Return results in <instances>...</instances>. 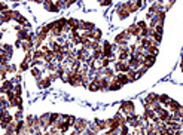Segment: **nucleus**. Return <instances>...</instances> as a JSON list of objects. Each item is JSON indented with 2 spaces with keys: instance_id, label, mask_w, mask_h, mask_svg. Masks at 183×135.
<instances>
[{
  "instance_id": "1",
  "label": "nucleus",
  "mask_w": 183,
  "mask_h": 135,
  "mask_svg": "<svg viewBox=\"0 0 183 135\" xmlns=\"http://www.w3.org/2000/svg\"><path fill=\"white\" fill-rule=\"evenodd\" d=\"M131 39V34L128 33L127 30L115 36V45H128V40Z\"/></svg>"
},
{
  "instance_id": "33",
  "label": "nucleus",
  "mask_w": 183,
  "mask_h": 135,
  "mask_svg": "<svg viewBox=\"0 0 183 135\" xmlns=\"http://www.w3.org/2000/svg\"><path fill=\"white\" fill-rule=\"evenodd\" d=\"M14 119H15L17 122H19V120H23V110H18L17 113L14 114Z\"/></svg>"
},
{
  "instance_id": "12",
  "label": "nucleus",
  "mask_w": 183,
  "mask_h": 135,
  "mask_svg": "<svg viewBox=\"0 0 183 135\" xmlns=\"http://www.w3.org/2000/svg\"><path fill=\"white\" fill-rule=\"evenodd\" d=\"M155 59H156V57H153V55H150V54H148V55H144V67L148 68H152V66L155 64Z\"/></svg>"
},
{
  "instance_id": "23",
  "label": "nucleus",
  "mask_w": 183,
  "mask_h": 135,
  "mask_svg": "<svg viewBox=\"0 0 183 135\" xmlns=\"http://www.w3.org/2000/svg\"><path fill=\"white\" fill-rule=\"evenodd\" d=\"M91 57H92V59H101L103 58V51H101V48L95 49V51H92Z\"/></svg>"
},
{
  "instance_id": "24",
  "label": "nucleus",
  "mask_w": 183,
  "mask_h": 135,
  "mask_svg": "<svg viewBox=\"0 0 183 135\" xmlns=\"http://www.w3.org/2000/svg\"><path fill=\"white\" fill-rule=\"evenodd\" d=\"M2 88L5 89V92H8V91H12V88H14V85H12V82L10 80H3V85H2Z\"/></svg>"
},
{
  "instance_id": "3",
  "label": "nucleus",
  "mask_w": 183,
  "mask_h": 135,
  "mask_svg": "<svg viewBox=\"0 0 183 135\" xmlns=\"http://www.w3.org/2000/svg\"><path fill=\"white\" fill-rule=\"evenodd\" d=\"M121 111H124L127 116L130 114H134L135 113V107H134V102L133 101H124L121 104Z\"/></svg>"
},
{
  "instance_id": "7",
  "label": "nucleus",
  "mask_w": 183,
  "mask_h": 135,
  "mask_svg": "<svg viewBox=\"0 0 183 135\" xmlns=\"http://www.w3.org/2000/svg\"><path fill=\"white\" fill-rule=\"evenodd\" d=\"M81 30L82 31H92V30H95V24L92 21H81Z\"/></svg>"
},
{
  "instance_id": "30",
  "label": "nucleus",
  "mask_w": 183,
  "mask_h": 135,
  "mask_svg": "<svg viewBox=\"0 0 183 135\" xmlns=\"http://www.w3.org/2000/svg\"><path fill=\"white\" fill-rule=\"evenodd\" d=\"M128 134H130L128 125H122V126H119V135H128Z\"/></svg>"
},
{
  "instance_id": "34",
  "label": "nucleus",
  "mask_w": 183,
  "mask_h": 135,
  "mask_svg": "<svg viewBox=\"0 0 183 135\" xmlns=\"http://www.w3.org/2000/svg\"><path fill=\"white\" fill-rule=\"evenodd\" d=\"M27 68H28V61H23V62L19 64V70H21V71H25Z\"/></svg>"
},
{
  "instance_id": "5",
  "label": "nucleus",
  "mask_w": 183,
  "mask_h": 135,
  "mask_svg": "<svg viewBox=\"0 0 183 135\" xmlns=\"http://www.w3.org/2000/svg\"><path fill=\"white\" fill-rule=\"evenodd\" d=\"M88 123H89V122H88L86 119H76L73 128H75V131H77V132H81V134H82L83 131L88 128Z\"/></svg>"
},
{
  "instance_id": "6",
  "label": "nucleus",
  "mask_w": 183,
  "mask_h": 135,
  "mask_svg": "<svg viewBox=\"0 0 183 135\" xmlns=\"http://www.w3.org/2000/svg\"><path fill=\"white\" fill-rule=\"evenodd\" d=\"M115 70H116L118 73H127L130 70L128 61H116L115 62Z\"/></svg>"
},
{
  "instance_id": "17",
  "label": "nucleus",
  "mask_w": 183,
  "mask_h": 135,
  "mask_svg": "<svg viewBox=\"0 0 183 135\" xmlns=\"http://www.w3.org/2000/svg\"><path fill=\"white\" fill-rule=\"evenodd\" d=\"M0 49H2V51H5L6 54H9L10 57L14 55V46H12V45H9V43H2Z\"/></svg>"
},
{
  "instance_id": "28",
  "label": "nucleus",
  "mask_w": 183,
  "mask_h": 135,
  "mask_svg": "<svg viewBox=\"0 0 183 135\" xmlns=\"http://www.w3.org/2000/svg\"><path fill=\"white\" fill-rule=\"evenodd\" d=\"M33 59H45V52L43 51H34Z\"/></svg>"
},
{
  "instance_id": "14",
  "label": "nucleus",
  "mask_w": 183,
  "mask_h": 135,
  "mask_svg": "<svg viewBox=\"0 0 183 135\" xmlns=\"http://www.w3.org/2000/svg\"><path fill=\"white\" fill-rule=\"evenodd\" d=\"M127 31H128V33L131 34V37H137V36H140V28H139V27H137V24H131V26L128 27V28H127Z\"/></svg>"
},
{
  "instance_id": "40",
  "label": "nucleus",
  "mask_w": 183,
  "mask_h": 135,
  "mask_svg": "<svg viewBox=\"0 0 183 135\" xmlns=\"http://www.w3.org/2000/svg\"><path fill=\"white\" fill-rule=\"evenodd\" d=\"M21 43H23V40H21V39H17V42H15V48H21Z\"/></svg>"
},
{
  "instance_id": "21",
  "label": "nucleus",
  "mask_w": 183,
  "mask_h": 135,
  "mask_svg": "<svg viewBox=\"0 0 183 135\" xmlns=\"http://www.w3.org/2000/svg\"><path fill=\"white\" fill-rule=\"evenodd\" d=\"M94 122L97 123V126L100 128V131H107V120H101V119H95Z\"/></svg>"
},
{
  "instance_id": "22",
  "label": "nucleus",
  "mask_w": 183,
  "mask_h": 135,
  "mask_svg": "<svg viewBox=\"0 0 183 135\" xmlns=\"http://www.w3.org/2000/svg\"><path fill=\"white\" fill-rule=\"evenodd\" d=\"M144 116L148 117V120H153V119L156 117V113H155L152 109H146L144 110Z\"/></svg>"
},
{
  "instance_id": "27",
  "label": "nucleus",
  "mask_w": 183,
  "mask_h": 135,
  "mask_svg": "<svg viewBox=\"0 0 183 135\" xmlns=\"http://www.w3.org/2000/svg\"><path fill=\"white\" fill-rule=\"evenodd\" d=\"M170 100H171V98H170V97H168V95H167V93H161V95H159V104H167V102L170 101Z\"/></svg>"
},
{
  "instance_id": "36",
  "label": "nucleus",
  "mask_w": 183,
  "mask_h": 135,
  "mask_svg": "<svg viewBox=\"0 0 183 135\" xmlns=\"http://www.w3.org/2000/svg\"><path fill=\"white\" fill-rule=\"evenodd\" d=\"M100 5H101V6H106V8H107V6L112 5V0H100Z\"/></svg>"
},
{
  "instance_id": "4",
  "label": "nucleus",
  "mask_w": 183,
  "mask_h": 135,
  "mask_svg": "<svg viewBox=\"0 0 183 135\" xmlns=\"http://www.w3.org/2000/svg\"><path fill=\"white\" fill-rule=\"evenodd\" d=\"M25 123H27L30 128H33L34 131H39V129H40V125H39V117H37V116L28 114L27 119H25Z\"/></svg>"
},
{
  "instance_id": "39",
  "label": "nucleus",
  "mask_w": 183,
  "mask_h": 135,
  "mask_svg": "<svg viewBox=\"0 0 183 135\" xmlns=\"http://www.w3.org/2000/svg\"><path fill=\"white\" fill-rule=\"evenodd\" d=\"M8 8V5H5V3H0V12H3V10H6Z\"/></svg>"
},
{
  "instance_id": "26",
  "label": "nucleus",
  "mask_w": 183,
  "mask_h": 135,
  "mask_svg": "<svg viewBox=\"0 0 183 135\" xmlns=\"http://www.w3.org/2000/svg\"><path fill=\"white\" fill-rule=\"evenodd\" d=\"M101 30H98V28H95L94 30V36H92V40H95V42H100L101 40Z\"/></svg>"
},
{
  "instance_id": "38",
  "label": "nucleus",
  "mask_w": 183,
  "mask_h": 135,
  "mask_svg": "<svg viewBox=\"0 0 183 135\" xmlns=\"http://www.w3.org/2000/svg\"><path fill=\"white\" fill-rule=\"evenodd\" d=\"M49 79H51V80H57V79H60V77H58V74L54 71V73H51V74H49Z\"/></svg>"
},
{
  "instance_id": "45",
  "label": "nucleus",
  "mask_w": 183,
  "mask_h": 135,
  "mask_svg": "<svg viewBox=\"0 0 183 135\" xmlns=\"http://www.w3.org/2000/svg\"><path fill=\"white\" fill-rule=\"evenodd\" d=\"M9 2H18V0H9Z\"/></svg>"
},
{
  "instance_id": "8",
  "label": "nucleus",
  "mask_w": 183,
  "mask_h": 135,
  "mask_svg": "<svg viewBox=\"0 0 183 135\" xmlns=\"http://www.w3.org/2000/svg\"><path fill=\"white\" fill-rule=\"evenodd\" d=\"M116 14H118V17H119V19H127V18H128V15H130V12H128V10L124 8V5H122V3L118 6Z\"/></svg>"
},
{
  "instance_id": "46",
  "label": "nucleus",
  "mask_w": 183,
  "mask_h": 135,
  "mask_svg": "<svg viewBox=\"0 0 183 135\" xmlns=\"http://www.w3.org/2000/svg\"><path fill=\"white\" fill-rule=\"evenodd\" d=\"M128 135H135V134H128Z\"/></svg>"
},
{
  "instance_id": "20",
  "label": "nucleus",
  "mask_w": 183,
  "mask_h": 135,
  "mask_svg": "<svg viewBox=\"0 0 183 135\" xmlns=\"http://www.w3.org/2000/svg\"><path fill=\"white\" fill-rule=\"evenodd\" d=\"M167 105H168V109H170V111H171V113H174L176 110L180 107V104L176 101V100H170V101L167 102Z\"/></svg>"
},
{
  "instance_id": "10",
  "label": "nucleus",
  "mask_w": 183,
  "mask_h": 135,
  "mask_svg": "<svg viewBox=\"0 0 183 135\" xmlns=\"http://www.w3.org/2000/svg\"><path fill=\"white\" fill-rule=\"evenodd\" d=\"M36 82H37V86H39L40 89H46V88H49V85H51V82H52V80H51L49 77H45V79L42 77V79L36 80Z\"/></svg>"
},
{
  "instance_id": "41",
  "label": "nucleus",
  "mask_w": 183,
  "mask_h": 135,
  "mask_svg": "<svg viewBox=\"0 0 183 135\" xmlns=\"http://www.w3.org/2000/svg\"><path fill=\"white\" fill-rule=\"evenodd\" d=\"M69 135H81V132H77V131H73V132H70Z\"/></svg>"
},
{
  "instance_id": "18",
  "label": "nucleus",
  "mask_w": 183,
  "mask_h": 135,
  "mask_svg": "<svg viewBox=\"0 0 183 135\" xmlns=\"http://www.w3.org/2000/svg\"><path fill=\"white\" fill-rule=\"evenodd\" d=\"M115 79H116V80H118V82H119L121 85H122V86L130 82V80H128V77H127V73H119V74H118Z\"/></svg>"
},
{
  "instance_id": "31",
  "label": "nucleus",
  "mask_w": 183,
  "mask_h": 135,
  "mask_svg": "<svg viewBox=\"0 0 183 135\" xmlns=\"http://www.w3.org/2000/svg\"><path fill=\"white\" fill-rule=\"evenodd\" d=\"M66 122L69 123V126H70V128H73V125H75V122H76V117H75V116H67Z\"/></svg>"
},
{
  "instance_id": "11",
  "label": "nucleus",
  "mask_w": 183,
  "mask_h": 135,
  "mask_svg": "<svg viewBox=\"0 0 183 135\" xmlns=\"http://www.w3.org/2000/svg\"><path fill=\"white\" fill-rule=\"evenodd\" d=\"M67 26L70 27V30H81V21L70 18V19H67Z\"/></svg>"
},
{
  "instance_id": "9",
  "label": "nucleus",
  "mask_w": 183,
  "mask_h": 135,
  "mask_svg": "<svg viewBox=\"0 0 183 135\" xmlns=\"http://www.w3.org/2000/svg\"><path fill=\"white\" fill-rule=\"evenodd\" d=\"M121 88H122V85L119 83L116 79L113 77V79L110 80V83H109V89H107V91H110V92H116V91H119Z\"/></svg>"
},
{
  "instance_id": "43",
  "label": "nucleus",
  "mask_w": 183,
  "mask_h": 135,
  "mask_svg": "<svg viewBox=\"0 0 183 135\" xmlns=\"http://www.w3.org/2000/svg\"><path fill=\"white\" fill-rule=\"evenodd\" d=\"M150 2H153V3H162L164 0H150Z\"/></svg>"
},
{
  "instance_id": "29",
  "label": "nucleus",
  "mask_w": 183,
  "mask_h": 135,
  "mask_svg": "<svg viewBox=\"0 0 183 135\" xmlns=\"http://www.w3.org/2000/svg\"><path fill=\"white\" fill-rule=\"evenodd\" d=\"M5 70H6V73H15L18 70V67L15 64H8V66H5Z\"/></svg>"
},
{
  "instance_id": "37",
  "label": "nucleus",
  "mask_w": 183,
  "mask_h": 135,
  "mask_svg": "<svg viewBox=\"0 0 183 135\" xmlns=\"http://www.w3.org/2000/svg\"><path fill=\"white\" fill-rule=\"evenodd\" d=\"M153 30H155V33L164 34V33H162V31H164V26H156V27H155V28H153Z\"/></svg>"
},
{
  "instance_id": "13",
  "label": "nucleus",
  "mask_w": 183,
  "mask_h": 135,
  "mask_svg": "<svg viewBox=\"0 0 183 135\" xmlns=\"http://www.w3.org/2000/svg\"><path fill=\"white\" fill-rule=\"evenodd\" d=\"M109 83H110V80L106 79V77H101V79H98V86H100L101 92H106V91H107V89H109Z\"/></svg>"
},
{
  "instance_id": "32",
  "label": "nucleus",
  "mask_w": 183,
  "mask_h": 135,
  "mask_svg": "<svg viewBox=\"0 0 183 135\" xmlns=\"http://www.w3.org/2000/svg\"><path fill=\"white\" fill-rule=\"evenodd\" d=\"M152 39L155 40V43L158 45V43H161V40H162V34L159 33H153V36H152Z\"/></svg>"
},
{
  "instance_id": "19",
  "label": "nucleus",
  "mask_w": 183,
  "mask_h": 135,
  "mask_svg": "<svg viewBox=\"0 0 183 135\" xmlns=\"http://www.w3.org/2000/svg\"><path fill=\"white\" fill-rule=\"evenodd\" d=\"M113 74H115V71H113V68H109V67H106V68H103V76L106 77V79H109V80H112L113 79Z\"/></svg>"
},
{
  "instance_id": "15",
  "label": "nucleus",
  "mask_w": 183,
  "mask_h": 135,
  "mask_svg": "<svg viewBox=\"0 0 183 135\" xmlns=\"http://www.w3.org/2000/svg\"><path fill=\"white\" fill-rule=\"evenodd\" d=\"M33 42H28V40H23V43H21V49L27 54V52H30L31 49H33Z\"/></svg>"
},
{
  "instance_id": "42",
  "label": "nucleus",
  "mask_w": 183,
  "mask_h": 135,
  "mask_svg": "<svg viewBox=\"0 0 183 135\" xmlns=\"http://www.w3.org/2000/svg\"><path fill=\"white\" fill-rule=\"evenodd\" d=\"M33 135H45V134H43V132H40V131H36Z\"/></svg>"
},
{
  "instance_id": "2",
  "label": "nucleus",
  "mask_w": 183,
  "mask_h": 135,
  "mask_svg": "<svg viewBox=\"0 0 183 135\" xmlns=\"http://www.w3.org/2000/svg\"><path fill=\"white\" fill-rule=\"evenodd\" d=\"M39 125H40L42 129H48L49 126H52V122H51V113H45V114H42L40 117H39Z\"/></svg>"
},
{
  "instance_id": "16",
  "label": "nucleus",
  "mask_w": 183,
  "mask_h": 135,
  "mask_svg": "<svg viewBox=\"0 0 183 135\" xmlns=\"http://www.w3.org/2000/svg\"><path fill=\"white\" fill-rule=\"evenodd\" d=\"M127 77H128V80L130 82H135L139 76H137V70H133V68H130L128 71H127Z\"/></svg>"
},
{
  "instance_id": "25",
  "label": "nucleus",
  "mask_w": 183,
  "mask_h": 135,
  "mask_svg": "<svg viewBox=\"0 0 183 135\" xmlns=\"http://www.w3.org/2000/svg\"><path fill=\"white\" fill-rule=\"evenodd\" d=\"M31 76H33L36 80H39V79H42V71L39 70V68L33 67V68H31Z\"/></svg>"
},
{
  "instance_id": "47",
  "label": "nucleus",
  "mask_w": 183,
  "mask_h": 135,
  "mask_svg": "<svg viewBox=\"0 0 183 135\" xmlns=\"http://www.w3.org/2000/svg\"><path fill=\"white\" fill-rule=\"evenodd\" d=\"M182 71H183V67H182Z\"/></svg>"
},
{
  "instance_id": "44",
  "label": "nucleus",
  "mask_w": 183,
  "mask_h": 135,
  "mask_svg": "<svg viewBox=\"0 0 183 135\" xmlns=\"http://www.w3.org/2000/svg\"><path fill=\"white\" fill-rule=\"evenodd\" d=\"M2 37H3V33H2V31H0V40H2Z\"/></svg>"
},
{
  "instance_id": "35",
  "label": "nucleus",
  "mask_w": 183,
  "mask_h": 135,
  "mask_svg": "<svg viewBox=\"0 0 183 135\" xmlns=\"http://www.w3.org/2000/svg\"><path fill=\"white\" fill-rule=\"evenodd\" d=\"M137 27L140 28V31H142V30H146V28H148V27H146V22H144V21H139V22H137Z\"/></svg>"
}]
</instances>
